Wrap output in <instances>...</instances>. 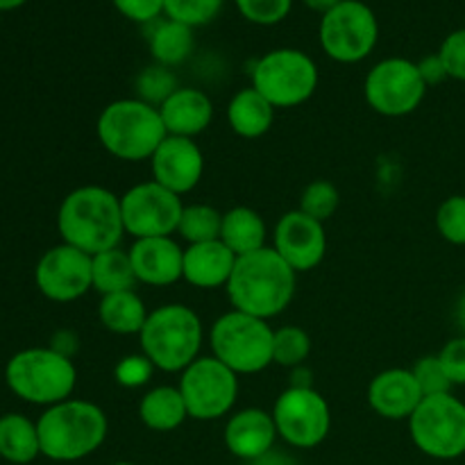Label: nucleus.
Listing matches in <instances>:
<instances>
[{"label":"nucleus","instance_id":"1","mask_svg":"<svg viewBox=\"0 0 465 465\" xmlns=\"http://www.w3.org/2000/svg\"><path fill=\"white\" fill-rule=\"evenodd\" d=\"M298 272L272 248L236 257L234 271L227 282V295L236 312L262 321L280 316L291 304L298 284Z\"/></svg>","mask_w":465,"mask_h":465},{"label":"nucleus","instance_id":"2","mask_svg":"<svg viewBox=\"0 0 465 465\" xmlns=\"http://www.w3.org/2000/svg\"><path fill=\"white\" fill-rule=\"evenodd\" d=\"M57 230L62 243L91 257L118 248L125 234L121 198L103 186H80L64 198L57 212Z\"/></svg>","mask_w":465,"mask_h":465},{"label":"nucleus","instance_id":"3","mask_svg":"<svg viewBox=\"0 0 465 465\" xmlns=\"http://www.w3.org/2000/svg\"><path fill=\"white\" fill-rule=\"evenodd\" d=\"M107 427V416L98 404L64 400L36 420L41 454L62 463L80 461L104 443Z\"/></svg>","mask_w":465,"mask_h":465},{"label":"nucleus","instance_id":"4","mask_svg":"<svg viewBox=\"0 0 465 465\" xmlns=\"http://www.w3.org/2000/svg\"><path fill=\"white\" fill-rule=\"evenodd\" d=\"M166 136L159 109L139 98L114 100L98 118L100 143L123 162L150 159Z\"/></svg>","mask_w":465,"mask_h":465},{"label":"nucleus","instance_id":"5","mask_svg":"<svg viewBox=\"0 0 465 465\" xmlns=\"http://www.w3.org/2000/svg\"><path fill=\"white\" fill-rule=\"evenodd\" d=\"M139 341L157 371L182 372L203 348V321L186 304H166L148 313Z\"/></svg>","mask_w":465,"mask_h":465},{"label":"nucleus","instance_id":"6","mask_svg":"<svg viewBox=\"0 0 465 465\" xmlns=\"http://www.w3.org/2000/svg\"><path fill=\"white\" fill-rule=\"evenodd\" d=\"M5 381L23 402L53 407L71 400L77 384V371L71 357L54 348H30L9 359Z\"/></svg>","mask_w":465,"mask_h":465},{"label":"nucleus","instance_id":"7","mask_svg":"<svg viewBox=\"0 0 465 465\" xmlns=\"http://www.w3.org/2000/svg\"><path fill=\"white\" fill-rule=\"evenodd\" d=\"M272 334L275 330H271L268 321L232 309L213 322L209 341L213 357L230 371L254 375L272 363Z\"/></svg>","mask_w":465,"mask_h":465},{"label":"nucleus","instance_id":"8","mask_svg":"<svg viewBox=\"0 0 465 465\" xmlns=\"http://www.w3.org/2000/svg\"><path fill=\"white\" fill-rule=\"evenodd\" d=\"M252 86L275 109L298 107L318 89V66L298 48H277L257 59Z\"/></svg>","mask_w":465,"mask_h":465},{"label":"nucleus","instance_id":"9","mask_svg":"<svg viewBox=\"0 0 465 465\" xmlns=\"http://www.w3.org/2000/svg\"><path fill=\"white\" fill-rule=\"evenodd\" d=\"M411 440L422 454L452 461L465 454V404L452 393L431 395L409 418Z\"/></svg>","mask_w":465,"mask_h":465},{"label":"nucleus","instance_id":"10","mask_svg":"<svg viewBox=\"0 0 465 465\" xmlns=\"http://www.w3.org/2000/svg\"><path fill=\"white\" fill-rule=\"evenodd\" d=\"M318 39L327 57L341 64H357L375 50L380 23L375 12L361 0H343L322 14Z\"/></svg>","mask_w":465,"mask_h":465},{"label":"nucleus","instance_id":"11","mask_svg":"<svg viewBox=\"0 0 465 465\" xmlns=\"http://www.w3.org/2000/svg\"><path fill=\"white\" fill-rule=\"evenodd\" d=\"M177 389L184 398L189 418L218 420L232 411L239 398V375L216 357H198L182 371Z\"/></svg>","mask_w":465,"mask_h":465},{"label":"nucleus","instance_id":"12","mask_svg":"<svg viewBox=\"0 0 465 465\" xmlns=\"http://www.w3.org/2000/svg\"><path fill=\"white\" fill-rule=\"evenodd\" d=\"M368 104L381 116H407L416 112L425 100L427 84L420 75L418 62L404 57L381 59L368 71L363 84Z\"/></svg>","mask_w":465,"mask_h":465},{"label":"nucleus","instance_id":"13","mask_svg":"<svg viewBox=\"0 0 465 465\" xmlns=\"http://www.w3.org/2000/svg\"><path fill=\"white\" fill-rule=\"evenodd\" d=\"M277 436L300 450H312L327 439L331 411L327 400L312 386H291L272 407Z\"/></svg>","mask_w":465,"mask_h":465},{"label":"nucleus","instance_id":"14","mask_svg":"<svg viewBox=\"0 0 465 465\" xmlns=\"http://www.w3.org/2000/svg\"><path fill=\"white\" fill-rule=\"evenodd\" d=\"M182 204L180 195L163 189L154 180L132 186L121 198V213L125 234L136 239L173 236L180 227Z\"/></svg>","mask_w":465,"mask_h":465},{"label":"nucleus","instance_id":"15","mask_svg":"<svg viewBox=\"0 0 465 465\" xmlns=\"http://www.w3.org/2000/svg\"><path fill=\"white\" fill-rule=\"evenodd\" d=\"M36 289L53 302H73L94 289V262L91 254L59 243L44 252L35 268Z\"/></svg>","mask_w":465,"mask_h":465},{"label":"nucleus","instance_id":"16","mask_svg":"<svg viewBox=\"0 0 465 465\" xmlns=\"http://www.w3.org/2000/svg\"><path fill=\"white\" fill-rule=\"evenodd\" d=\"M272 250L295 272L313 271L325 259L327 252L325 223L307 216L300 209L284 213L275 225Z\"/></svg>","mask_w":465,"mask_h":465},{"label":"nucleus","instance_id":"17","mask_svg":"<svg viewBox=\"0 0 465 465\" xmlns=\"http://www.w3.org/2000/svg\"><path fill=\"white\" fill-rule=\"evenodd\" d=\"M150 166H153V180L182 198L203 180L204 157L193 139L168 134L150 157Z\"/></svg>","mask_w":465,"mask_h":465},{"label":"nucleus","instance_id":"18","mask_svg":"<svg viewBox=\"0 0 465 465\" xmlns=\"http://www.w3.org/2000/svg\"><path fill=\"white\" fill-rule=\"evenodd\" d=\"M127 252L139 284L171 286L184 275V250L173 236L136 239Z\"/></svg>","mask_w":465,"mask_h":465},{"label":"nucleus","instance_id":"19","mask_svg":"<svg viewBox=\"0 0 465 465\" xmlns=\"http://www.w3.org/2000/svg\"><path fill=\"white\" fill-rule=\"evenodd\" d=\"M422 393L411 371H384L368 386V404L386 420H409L422 402Z\"/></svg>","mask_w":465,"mask_h":465},{"label":"nucleus","instance_id":"20","mask_svg":"<svg viewBox=\"0 0 465 465\" xmlns=\"http://www.w3.org/2000/svg\"><path fill=\"white\" fill-rule=\"evenodd\" d=\"M277 427L272 413L263 409H243L227 420L225 445L243 461H259L272 450Z\"/></svg>","mask_w":465,"mask_h":465},{"label":"nucleus","instance_id":"21","mask_svg":"<svg viewBox=\"0 0 465 465\" xmlns=\"http://www.w3.org/2000/svg\"><path fill=\"white\" fill-rule=\"evenodd\" d=\"M159 114H162L168 134L193 139L212 125L213 104L204 91L193 89V86H180L159 107Z\"/></svg>","mask_w":465,"mask_h":465},{"label":"nucleus","instance_id":"22","mask_svg":"<svg viewBox=\"0 0 465 465\" xmlns=\"http://www.w3.org/2000/svg\"><path fill=\"white\" fill-rule=\"evenodd\" d=\"M234 263L236 254L221 239L193 243L184 250V275H182V280H186L195 289L227 286Z\"/></svg>","mask_w":465,"mask_h":465},{"label":"nucleus","instance_id":"23","mask_svg":"<svg viewBox=\"0 0 465 465\" xmlns=\"http://www.w3.org/2000/svg\"><path fill=\"white\" fill-rule=\"evenodd\" d=\"M275 121V107L254 86L241 89L227 104V123L243 139H259Z\"/></svg>","mask_w":465,"mask_h":465},{"label":"nucleus","instance_id":"24","mask_svg":"<svg viewBox=\"0 0 465 465\" xmlns=\"http://www.w3.org/2000/svg\"><path fill=\"white\" fill-rule=\"evenodd\" d=\"M221 241L236 257L257 252L266 248V223L254 209L234 207L223 213Z\"/></svg>","mask_w":465,"mask_h":465},{"label":"nucleus","instance_id":"25","mask_svg":"<svg viewBox=\"0 0 465 465\" xmlns=\"http://www.w3.org/2000/svg\"><path fill=\"white\" fill-rule=\"evenodd\" d=\"M148 309L143 300L136 295V291H118L100 298L98 318L104 330L114 334H141L145 321H148Z\"/></svg>","mask_w":465,"mask_h":465},{"label":"nucleus","instance_id":"26","mask_svg":"<svg viewBox=\"0 0 465 465\" xmlns=\"http://www.w3.org/2000/svg\"><path fill=\"white\" fill-rule=\"evenodd\" d=\"M139 418L148 430L173 431L189 418L184 398L175 386H157L148 391L139 404Z\"/></svg>","mask_w":465,"mask_h":465},{"label":"nucleus","instance_id":"27","mask_svg":"<svg viewBox=\"0 0 465 465\" xmlns=\"http://www.w3.org/2000/svg\"><path fill=\"white\" fill-rule=\"evenodd\" d=\"M41 454L36 422L21 413L0 418V457L14 465L32 463Z\"/></svg>","mask_w":465,"mask_h":465},{"label":"nucleus","instance_id":"28","mask_svg":"<svg viewBox=\"0 0 465 465\" xmlns=\"http://www.w3.org/2000/svg\"><path fill=\"white\" fill-rule=\"evenodd\" d=\"M193 27L171 21V18L157 23L153 35H150V53H153V59L159 66L173 68L177 64L186 62L189 54L193 53Z\"/></svg>","mask_w":465,"mask_h":465},{"label":"nucleus","instance_id":"29","mask_svg":"<svg viewBox=\"0 0 465 465\" xmlns=\"http://www.w3.org/2000/svg\"><path fill=\"white\" fill-rule=\"evenodd\" d=\"M94 262V289L100 295L118 293V291H134L139 284L130 252L121 248L107 250L91 257Z\"/></svg>","mask_w":465,"mask_h":465},{"label":"nucleus","instance_id":"30","mask_svg":"<svg viewBox=\"0 0 465 465\" xmlns=\"http://www.w3.org/2000/svg\"><path fill=\"white\" fill-rule=\"evenodd\" d=\"M223 213L212 204H189L184 207L180 218L177 234L189 245L207 243V241L221 239Z\"/></svg>","mask_w":465,"mask_h":465},{"label":"nucleus","instance_id":"31","mask_svg":"<svg viewBox=\"0 0 465 465\" xmlns=\"http://www.w3.org/2000/svg\"><path fill=\"white\" fill-rule=\"evenodd\" d=\"M312 352V339L302 327L286 325L272 334V363L282 368H300Z\"/></svg>","mask_w":465,"mask_h":465},{"label":"nucleus","instance_id":"32","mask_svg":"<svg viewBox=\"0 0 465 465\" xmlns=\"http://www.w3.org/2000/svg\"><path fill=\"white\" fill-rule=\"evenodd\" d=\"M225 0H163L166 18L184 23L189 27L209 25L221 14Z\"/></svg>","mask_w":465,"mask_h":465},{"label":"nucleus","instance_id":"33","mask_svg":"<svg viewBox=\"0 0 465 465\" xmlns=\"http://www.w3.org/2000/svg\"><path fill=\"white\" fill-rule=\"evenodd\" d=\"M180 89L175 75H173L171 68L166 66H148L145 71H141V75L136 77V91H139V100L153 104V107H162L168 98H171L175 91Z\"/></svg>","mask_w":465,"mask_h":465},{"label":"nucleus","instance_id":"34","mask_svg":"<svg viewBox=\"0 0 465 465\" xmlns=\"http://www.w3.org/2000/svg\"><path fill=\"white\" fill-rule=\"evenodd\" d=\"M339 204H341L339 189H336L331 182L316 180L302 191V198H300V212L316 218V221L325 223L334 216Z\"/></svg>","mask_w":465,"mask_h":465},{"label":"nucleus","instance_id":"35","mask_svg":"<svg viewBox=\"0 0 465 465\" xmlns=\"http://www.w3.org/2000/svg\"><path fill=\"white\" fill-rule=\"evenodd\" d=\"M436 230L448 243L465 245V195L443 200L436 212Z\"/></svg>","mask_w":465,"mask_h":465},{"label":"nucleus","instance_id":"36","mask_svg":"<svg viewBox=\"0 0 465 465\" xmlns=\"http://www.w3.org/2000/svg\"><path fill=\"white\" fill-rule=\"evenodd\" d=\"M416 384L420 389L422 398H431V395H445L452 393V381H450L448 372H445L443 363H440L439 354L436 357H422L418 359L416 366L411 368Z\"/></svg>","mask_w":465,"mask_h":465},{"label":"nucleus","instance_id":"37","mask_svg":"<svg viewBox=\"0 0 465 465\" xmlns=\"http://www.w3.org/2000/svg\"><path fill=\"white\" fill-rule=\"evenodd\" d=\"M245 21L254 25H277L293 9V0H234Z\"/></svg>","mask_w":465,"mask_h":465},{"label":"nucleus","instance_id":"38","mask_svg":"<svg viewBox=\"0 0 465 465\" xmlns=\"http://www.w3.org/2000/svg\"><path fill=\"white\" fill-rule=\"evenodd\" d=\"M439 57L448 71V77L465 82V27L445 36L439 48Z\"/></svg>","mask_w":465,"mask_h":465},{"label":"nucleus","instance_id":"39","mask_svg":"<svg viewBox=\"0 0 465 465\" xmlns=\"http://www.w3.org/2000/svg\"><path fill=\"white\" fill-rule=\"evenodd\" d=\"M153 371H154L153 361L141 352V354H130V357L121 359L116 371H114V375H116L118 384L125 386V389H139V386L148 384L150 377H153Z\"/></svg>","mask_w":465,"mask_h":465},{"label":"nucleus","instance_id":"40","mask_svg":"<svg viewBox=\"0 0 465 465\" xmlns=\"http://www.w3.org/2000/svg\"><path fill=\"white\" fill-rule=\"evenodd\" d=\"M439 359L452 386H465V336L448 341L439 352Z\"/></svg>","mask_w":465,"mask_h":465},{"label":"nucleus","instance_id":"41","mask_svg":"<svg viewBox=\"0 0 465 465\" xmlns=\"http://www.w3.org/2000/svg\"><path fill=\"white\" fill-rule=\"evenodd\" d=\"M121 16L134 23H153L163 14V0H112Z\"/></svg>","mask_w":465,"mask_h":465},{"label":"nucleus","instance_id":"42","mask_svg":"<svg viewBox=\"0 0 465 465\" xmlns=\"http://www.w3.org/2000/svg\"><path fill=\"white\" fill-rule=\"evenodd\" d=\"M418 68H420V75H422V80H425L427 86L440 84V82L448 77V71H445L443 62H440V57H439V53L422 57L420 62H418Z\"/></svg>","mask_w":465,"mask_h":465},{"label":"nucleus","instance_id":"43","mask_svg":"<svg viewBox=\"0 0 465 465\" xmlns=\"http://www.w3.org/2000/svg\"><path fill=\"white\" fill-rule=\"evenodd\" d=\"M304 5H307L312 12H318V14H327L330 9H334L336 5H341L343 0H302Z\"/></svg>","mask_w":465,"mask_h":465},{"label":"nucleus","instance_id":"44","mask_svg":"<svg viewBox=\"0 0 465 465\" xmlns=\"http://www.w3.org/2000/svg\"><path fill=\"white\" fill-rule=\"evenodd\" d=\"M454 318H457L459 331H461V336H465V291L461 293V298H459L457 309H454Z\"/></svg>","mask_w":465,"mask_h":465},{"label":"nucleus","instance_id":"45","mask_svg":"<svg viewBox=\"0 0 465 465\" xmlns=\"http://www.w3.org/2000/svg\"><path fill=\"white\" fill-rule=\"evenodd\" d=\"M25 3L27 0H0V12H12V9H18Z\"/></svg>","mask_w":465,"mask_h":465},{"label":"nucleus","instance_id":"46","mask_svg":"<svg viewBox=\"0 0 465 465\" xmlns=\"http://www.w3.org/2000/svg\"><path fill=\"white\" fill-rule=\"evenodd\" d=\"M118 465H130V463H118Z\"/></svg>","mask_w":465,"mask_h":465}]
</instances>
